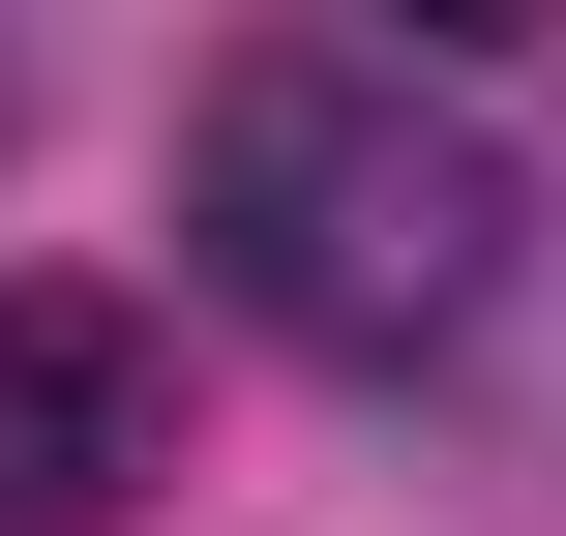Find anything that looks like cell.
I'll list each match as a JSON object with an SVG mask.
<instances>
[{
	"label": "cell",
	"mask_w": 566,
	"mask_h": 536,
	"mask_svg": "<svg viewBox=\"0 0 566 536\" xmlns=\"http://www.w3.org/2000/svg\"><path fill=\"white\" fill-rule=\"evenodd\" d=\"M507 149L418 90V60H358V30H239L209 90H179V269L239 298V328H298V358H448L478 298H507Z\"/></svg>",
	"instance_id": "1"
},
{
	"label": "cell",
	"mask_w": 566,
	"mask_h": 536,
	"mask_svg": "<svg viewBox=\"0 0 566 536\" xmlns=\"http://www.w3.org/2000/svg\"><path fill=\"white\" fill-rule=\"evenodd\" d=\"M119 477H149V328L90 269H30L0 298V536H90Z\"/></svg>",
	"instance_id": "2"
}]
</instances>
